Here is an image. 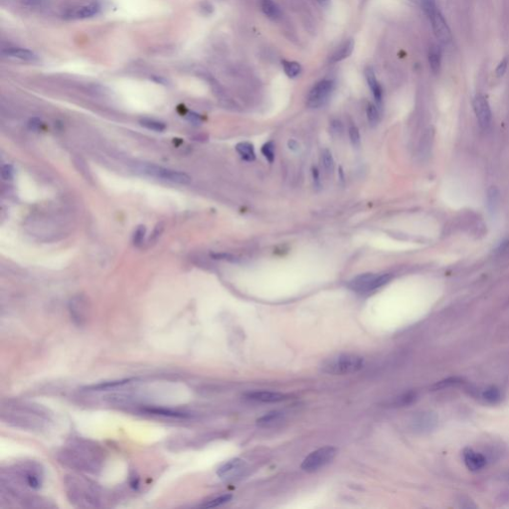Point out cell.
Listing matches in <instances>:
<instances>
[{
  "instance_id": "bcb514c9",
  "label": "cell",
  "mask_w": 509,
  "mask_h": 509,
  "mask_svg": "<svg viewBox=\"0 0 509 509\" xmlns=\"http://www.w3.org/2000/svg\"><path fill=\"white\" fill-rule=\"evenodd\" d=\"M29 127L31 129H34V130H38L41 128L42 127V123L38 120V119H32L30 122H29Z\"/></svg>"
},
{
  "instance_id": "5bb4252c",
  "label": "cell",
  "mask_w": 509,
  "mask_h": 509,
  "mask_svg": "<svg viewBox=\"0 0 509 509\" xmlns=\"http://www.w3.org/2000/svg\"><path fill=\"white\" fill-rule=\"evenodd\" d=\"M245 397L249 400L263 402V403H277L289 399V396L278 392L271 391H253L245 394Z\"/></svg>"
},
{
  "instance_id": "cb8c5ba5",
  "label": "cell",
  "mask_w": 509,
  "mask_h": 509,
  "mask_svg": "<svg viewBox=\"0 0 509 509\" xmlns=\"http://www.w3.org/2000/svg\"><path fill=\"white\" fill-rule=\"evenodd\" d=\"M261 7L264 14L272 20H277L281 16L279 7L273 1V0H262Z\"/></svg>"
},
{
  "instance_id": "ee69618b",
  "label": "cell",
  "mask_w": 509,
  "mask_h": 509,
  "mask_svg": "<svg viewBox=\"0 0 509 509\" xmlns=\"http://www.w3.org/2000/svg\"><path fill=\"white\" fill-rule=\"evenodd\" d=\"M507 65H508V58H504L503 60L500 61V63L498 64L497 68H496V75L498 77H502L505 72H506V69H507Z\"/></svg>"
},
{
  "instance_id": "277c9868",
  "label": "cell",
  "mask_w": 509,
  "mask_h": 509,
  "mask_svg": "<svg viewBox=\"0 0 509 509\" xmlns=\"http://www.w3.org/2000/svg\"><path fill=\"white\" fill-rule=\"evenodd\" d=\"M364 359L355 354H340L326 359L321 364V371L331 375H346L362 369Z\"/></svg>"
},
{
  "instance_id": "7a4b0ae2",
  "label": "cell",
  "mask_w": 509,
  "mask_h": 509,
  "mask_svg": "<svg viewBox=\"0 0 509 509\" xmlns=\"http://www.w3.org/2000/svg\"><path fill=\"white\" fill-rule=\"evenodd\" d=\"M61 456V463L79 470L95 473L101 467L99 448L88 443L73 444L63 450Z\"/></svg>"
},
{
  "instance_id": "52a82bcc",
  "label": "cell",
  "mask_w": 509,
  "mask_h": 509,
  "mask_svg": "<svg viewBox=\"0 0 509 509\" xmlns=\"http://www.w3.org/2000/svg\"><path fill=\"white\" fill-rule=\"evenodd\" d=\"M337 454L334 446H323L310 454L301 464V468L307 472H315L331 463Z\"/></svg>"
},
{
  "instance_id": "8d00e7d4",
  "label": "cell",
  "mask_w": 509,
  "mask_h": 509,
  "mask_svg": "<svg viewBox=\"0 0 509 509\" xmlns=\"http://www.w3.org/2000/svg\"><path fill=\"white\" fill-rule=\"evenodd\" d=\"M262 153L263 155L267 158V160L272 163L274 162L275 160V154H276V150H275V144L273 143V141H269V143L265 144L262 148Z\"/></svg>"
},
{
  "instance_id": "836d02e7",
  "label": "cell",
  "mask_w": 509,
  "mask_h": 509,
  "mask_svg": "<svg viewBox=\"0 0 509 509\" xmlns=\"http://www.w3.org/2000/svg\"><path fill=\"white\" fill-rule=\"evenodd\" d=\"M462 381H463V379H461L459 377H450V378H447V379H445V380H442V381L436 383L433 386V389L434 390L445 389V388H447V387H451V386L461 384Z\"/></svg>"
},
{
  "instance_id": "484cf974",
  "label": "cell",
  "mask_w": 509,
  "mask_h": 509,
  "mask_svg": "<svg viewBox=\"0 0 509 509\" xmlns=\"http://www.w3.org/2000/svg\"><path fill=\"white\" fill-rule=\"evenodd\" d=\"M236 150L240 154V156L246 161H254V158H256L254 146L250 143H247V141L238 144L236 146Z\"/></svg>"
},
{
  "instance_id": "4dcf8cb0",
  "label": "cell",
  "mask_w": 509,
  "mask_h": 509,
  "mask_svg": "<svg viewBox=\"0 0 509 509\" xmlns=\"http://www.w3.org/2000/svg\"><path fill=\"white\" fill-rule=\"evenodd\" d=\"M321 161H322V165L325 169V171L330 173L334 170V166H335V163H334V159H333V156H332V153L328 150V149H324L321 153Z\"/></svg>"
},
{
  "instance_id": "f6af8a7d",
  "label": "cell",
  "mask_w": 509,
  "mask_h": 509,
  "mask_svg": "<svg viewBox=\"0 0 509 509\" xmlns=\"http://www.w3.org/2000/svg\"><path fill=\"white\" fill-rule=\"evenodd\" d=\"M129 485H130L131 488H133V489H137L139 488V478L137 475H135V473L130 475Z\"/></svg>"
},
{
  "instance_id": "603a6c76",
  "label": "cell",
  "mask_w": 509,
  "mask_h": 509,
  "mask_svg": "<svg viewBox=\"0 0 509 509\" xmlns=\"http://www.w3.org/2000/svg\"><path fill=\"white\" fill-rule=\"evenodd\" d=\"M429 63L434 73H439L442 65V50L439 46L433 45L429 50Z\"/></svg>"
},
{
  "instance_id": "7402d4cb",
  "label": "cell",
  "mask_w": 509,
  "mask_h": 509,
  "mask_svg": "<svg viewBox=\"0 0 509 509\" xmlns=\"http://www.w3.org/2000/svg\"><path fill=\"white\" fill-rule=\"evenodd\" d=\"M282 420H284V413H281L279 411H272V412H269L268 414L262 416L261 418H259L257 420V424L258 426L260 427H273L275 425H276V424L282 422Z\"/></svg>"
},
{
  "instance_id": "74e56055",
  "label": "cell",
  "mask_w": 509,
  "mask_h": 509,
  "mask_svg": "<svg viewBox=\"0 0 509 509\" xmlns=\"http://www.w3.org/2000/svg\"><path fill=\"white\" fill-rule=\"evenodd\" d=\"M349 138L354 148H358L360 146V143H361L360 132H359L358 127L354 125L350 126V127H349Z\"/></svg>"
},
{
  "instance_id": "6da1fadb",
  "label": "cell",
  "mask_w": 509,
  "mask_h": 509,
  "mask_svg": "<svg viewBox=\"0 0 509 509\" xmlns=\"http://www.w3.org/2000/svg\"><path fill=\"white\" fill-rule=\"evenodd\" d=\"M2 420L16 428L40 432L48 428L51 415L48 410L40 406L9 402L2 407Z\"/></svg>"
},
{
  "instance_id": "7bdbcfd3",
  "label": "cell",
  "mask_w": 509,
  "mask_h": 509,
  "mask_svg": "<svg viewBox=\"0 0 509 509\" xmlns=\"http://www.w3.org/2000/svg\"><path fill=\"white\" fill-rule=\"evenodd\" d=\"M163 229H164V225L162 223H158L156 225V227L153 231V233L151 234V237H150V241L151 242H156L157 239L160 237V235L162 234L163 232Z\"/></svg>"
},
{
  "instance_id": "c3c4849f",
  "label": "cell",
  "mask_w": 509,
  "mask_h": 509,
  "mask_svg": "<svg viewBox=\"0 0 509 509\" xmlns=\"http://www.w3.org/2000/svg\"><path fill=\"white\" fill-rule=\"evenodd\" d=\"M289 147H290V148H291V149H293V150H297V148H298V144L297 143V141H296V140H294V139H291V140L289 141Z\"/></svg>"
},
{
  "instance_id": "e575fe53",
  "label": "cell",
  "mask_w": 509,
  "mask_h": 509,
  "mask_svg": "<svg viewBox=\"0 0 509 509\" xmlns=\"http://www.w3.org/2000/svg\"><path fill=\"white\" fill-rule=\"evenodd\" d=\"M146 233H147V229H146L145 226H143V225L138 226V227L135 230V232H134V234H133V237H132V243H133V245L135 247H140L141 245L144 244Z\"/></svg>"
},
{
  "instance_id": "681fc988",
  "label": "cell",
  "mask_w": 509,
  "mask_h": 509,
  "mask_svg": "<svg viewBox=\"0 0 509 509\" xmlns=\"http://www.w3.org/2000/svg\"><path fill=\"white\" fill-rule=\"evenodd\" d=\"M189 120L192 121V122H194V123L200 122V118H199V116H198V115H195V114H191V115L189 116Z\"/></svg>"
},
{
  "instance_id": "f546056e",
  "label": "cell",
  "mask_w": 509,
  "mask_h": 509,
  "mask_svg": "<svg viewBox=\"0 0 509 509\" xmlns=\"http://www.w3.org/2000/svg\"><path fill=\"white\" fill-rule=\"evenodd\" d=\"M409 1L420 6L423 11L426 13V15L438 7L436 4V0H409Z\"/></svg>"
},
{
  "instance_id": "d6a6232c",
  "label": "cell",
  "mask_w": 509,
  "mask_h": 509,
  "mask_svg": "<svg viewBox=\"0 0 509 509\" xmlns=\"http://www.w3.org/2000/svg\"><path fill=\"white\" fill-rule=\"evenodd\" d=\"M366 114H367V119H368L369 125L371 127H375L379 122V112H378L376 106L369 105L368 106H367Z\"/></svg>"
},
{
  "instance_id": "44dd1931",
  "label": "cell",
  "mask_w": 509,
  "mask_h": 509,
  "mask_svg": "<svg viewBox=\"0 0 509 509\" xmlns=\"http://www.w3.org/2000/svg\"><path fill=\"white\" fill-rule=\"evenodd\" d=\"M434 141V129L432 127H429L424 135L421 138L420 146H419V155L421 157L429 156L430 151L432 149Z\"/></svg>"
},
{
  "instance_id": "9c48e42d",
  "label": "cell",
  "mask_w": 509,
  "mask_h": 509,
  "mask_svg": "<svg viewBox=\"0 0 509 509\" xmlns=\"http://www.w3.org/2000/svg\"><path fill=\"white\" fill-rule=\"evenodd\" d=\"M16 472L21 476L24 484L31 489H39L43 484V472L39 465L35 463H28L21 466Z\"/></svg>"
},
{
  "instance_id": "7c38bea8",
  "label": "cell",
  "mask_w": 509,
  "mask_h": 509,
  "mask_svg": "<svg viewBox=\"0 0 509 509\" xmlns=\"http://www.w3.org/2000/svg\"><path fill=\"white\" fill-rule=\"evenodd\" d=\"M246 469V463L241 459H232L223 464L217 470L218 476L224 482H231L241 476Z\"/></svg>"
},
{
  "instance_id": "4fadbf2b",
  "label": "cell",
  "mask_w": 509,
  "mask_h": 509,
  "mask_svg": "<svg viewBox=\"0 0 509 509\" xmlns=\"http://www.w3.org/2000/svg\"><path fill=\"white\" fill-rule=\"evenodd\" d=\"M472 105L479 126L488 128L491 123V109L487 98L483 95H476Z\"/></svg>"
},
{
  "instance_id": "4316f807",
  "label": "cell",
  "mask_w": 509,
  "mask_h": 509,
  "mask_svg": "<svg viewBox=\"0 0 509 509\" xmlns=\"http://www.w3.org/2000/svg\"><path fill=\"white\" fill-rule=\"evenodd\" d=\"M488 208L490 213L496 211L499 203V190L495 186H491L488 190Z\"/></svg>"
},
{
  "instance_id": "8992f818",
  "label": "cell",
  "mask_w": 509,
  "mask_h": 509,
  "mask_svg": "<svg viewBox=\"0 0 509 509\" xmlns=\"http://www.w3.org/2000/svg\"><path fill=\"white\" fill-rule=\"evenodd\" d=\"M391 278L392 276L390 274H363L350 280L348 287L357 294L366 295L387 285Z\"/></svg>"
},
{
  "instance_id": "ffe728a7",
  "label": "cell",
  "mask_w": 509,
  "mask_h": 509,
  "mask_svg": "<svg viewBox=\"0 0 509 509\" xmlns=\"http://www.w3.org/2000/svg\"><path fill=\"white\" fill-rule=\"evenodd\" d=\"M353 49H354V42H353V40H348V41L344 42L340 47H339L332 54V56L329 59V62L331 64H334V63L340 62V61L348 58L349 56L352 54Z\"/></svg>"
},
{
  "instance_id": "7dc6e473",
  "label": "cell",
  "mask_w": 509,
  "mask_h": 509,
  "mask_svg": "<svg viewBox=\"0 0 509 509\" xmlns=\"http://www.w3.org/2000/svg\"><path fill=\"white\" fill-rule=\"evenodd\" d=\"M313 176H314V180H315L316 184L318 185L319 184V173L316 167L313 168Z\"/></svg>"
},
{
  "instance_id": "f1b7e54d",
  "label": "cell",
  "mask_w": 509,
  "mask_h": 509,
  "mask_svg": "<svg viewBox=\"0 0 509 509\" xmlns=\"http://www.w3.org/2000/svg\"><path fill=\"white\" fill-rule=\"evenodd\" d=\"M282 67H284V71L287 76L292 79L297 78L301 72V67L297 62L282 61Z\"/></svg>"
},
{
  "instance_id": "d590c367",
  "label": "cell",
  "mask_w": 509,
  "mask_h": 509,
  "mask_svg": "<svg viewBox=\"0 0 509 509\" xmlns=\"http://www.w3.org/2000/svg\"><path fill=\"white\" fill-rule=\"evenodd\" d=\"M232 499V495L231 494H224V495H221L215 499H212L208 502H206L205 504L202 505V507L204 508H212V507H217V506H220V505H223L225 503L229 502L230 500Z\"/></svg>"
},
{
  "instance_id": "5b68a950",
  "label": "cell",
  "mask_w": 509,
  "mask_h": 509,
  "mask_svg": "<svg viewBox=\"0 0 509 509\" xmlns=\"http://www.w3.org/2000/svg\"><path fill=\"white\" fill-rule=\"evenodd\" d=\"M134 170L136 172L143 173L151 177H155L158 179L177 184H187L191 180V177L185 172L173 170V169L165 168L151 163L136 164L134 166Z\"/></svg>"
},
{
  "instance_id": "d4e9b609",
  "label": "cell",
  "mask_w": 509,
  "mask_h": 509,
  "mask_svg": "<svg viewBox=\"0 0 509 509\" xmlns=\"http://www.w3.org/2000/svg\"><path fill=\"white\" fill-rule=\"evenodd\" d=\"M143 411L148 413V414H150V415L152 414V415L163 416V417H168V418H181V419L188 418V415L185 414V413L173 411V410H170V409H165V408H156V407H154V408H145Z\"/></svg>"
},
{
  "instance_id": "83f0119b",
  "label": "cell",
  "mask_w": 509,
  "mask_h": 509,
  "mask_svg": "<svg viewBox=\"0 0 509 509\" xmlns=\"http://www.w3.org/2000/svg\"><path fill=\"white\" fill-rule=\"evenodd\" d=\"M482 397L488 403L496 404V403H498L500 401L501 395H500L499 390L496 387L491 386V387H488V388L485 389V391L482 393Z\"/></svg>"
},
{
  "instance_id": "ba28073f",
  "label": "cell",
  "mask_w": 509,
  "mask_h": 509,
  "mask_svg": "<svg viewBox=\"0 0 509 509\" xmlns=\"http://www.w3.org/2000/svg\"><path fill=\"white\" fill-rule=\"evenodd\" d=\"M334 90V82L331 80H321L317 83L307 95L306 105L312 108L323 106L330 98Z\"/></svg>"
},
{
  "instance_id": "9a60e30c",
  "label": "cell",
  "mask_w": 509,
  "mask_h": 509,
  "mask_svg": "<svg viewBox=\"0 0 509 509\" xmlns=\"http://www.w3.org/2000/svg\"><path fill=\"white\" fill-rule=\"evenodd\" d=\"M438 425V417L431 412L420 413L413 420V428L419 432H429Z\"/></svg>"
},
{
  "instance_id": "2e32d148",
  "label": "cell",
  "mask_w": 509,
  "mask_h": 509,
  "mask_svg": "<svg viewBox=\"0 0 509 509\" xmlns=\"http://www.w3.org/2000/svg\"><path fill=\"white\" fill-rule=\"evenodd\" d=\"M2 54L8 58L16 59L23 62H29V63H35L39 61L38 56L28 49H23L19 47H9L2 50Z\"/></svg>"
},
{
  "instance_id": "f907efd6",
  "label": "cell",
  "mask_w": 509,
  "mask_h": 509,
  "mask_svg": "<svg viewBox=\"0 0 509 509\" xmlns=\"http://www.w3.org/2000/svg\"><path fill=\"white\" fill-rule=\"evenodd\" d=\"M318 2L321 5V6H327L330 2V0H318Z\"/></svg>"
},
{
  "instance_id": "ac0fdd59",
  "label": "cell",
  "mask_w": 509,
  "mask_h": 509,
  "mask_svg": "<svg viewBox=\"0 0 509 509\" xmlns=\"http://www.w3.org/2000/svg\"><path fill=\"white\" fill-rule=\"evenodd\" d=\"M101 7L97 3H92L89 5H84L78 8H75L74 10L70 11L68 13V16L73 19H86L93 17L100 13Z\"/></svg>"
},
{
  "instance_id": "60d3db41",
  "label": "cell",
  "mask_w": 509,
  "mask_h": 509,
  "mask_svg": "<svg viewBox=\"0 0 509 509\" xmlns=\"http://www.w3.org/2000/svg\"><path fill=\"white\" fill-rule=\"evenodd\" d=\"M415 394L414 393H407L405 395H403L402 397L399 399L398 401V404L399 405H408V404H411L414 400H415Z\"/></svg>"
},
{
  "instance_id": "30bf717a",
  "label": "cell",
  "mask_w": 509,
  "mask_h": 509,
  "mask_svg": "<svg viewBox=\"0 0 509 509\" xmlns=\"http://www.w3.org/2000/svg\"><path fill=\"white\" fill-rule=\"evenodd\" d=\"M428 17L432 23V28L436 38L444 45L449 44L452 39L451 32L439 8H436L434 11H432Z\"/></svg>"
},
{
  "instance_id": "b9f144b4",
  "label": "cell",
  "mask_w": 509,
  "mask_h": 509,
  "mask_svg": "<svg viewBox=\"0 0 509 509\" xmlns=\"http://www.w3.org/2000/svg\"><path fill=\"white\" fill-rule=\"evenodd\" d=\"M16 1L26 6H39L44 4L47 0H16Z\"/></svg>"
},
{
  "instance_id": "ab89813d",
  "label": "cell",
  "mask_w": 509,
  "mask_h": 509,
  "mask_svg": "<svg viewBox=\"0 0 509 509\" xmlns=\"http://www.w3.org/2000/svg\"><path fill=\"white\" fill-rule=\"evenodd\" d=\"M14 174V169L11 165L6 164L1 169V176L4 180H11L13 178Z\"/></svg>"
},
{
  "instance_id": "f35d334b",
  "label": "cell",
  "mask_w": 509,
  "mask_h": 509,
  "mask_svg": "<svg viewBox=\"0 0 509 509\" xmlns=\"http://www.w3.org/2000/svg\"><path fill=\"white\" fill-rule=\"evenodd\" d=\"M129 380H125V381H116V382H109V383H106V384H99L97 386H92L90 388L92 389H97V390H103V389H107V388H114V387H117V386H121V385H124V384H127L128 383Z\"/></svg>"
},
{
  "instance_id": "1f68e13d",
  "label": "cell",
  "mask_w": 509,
  "mask_h": 509,
  "mask_svg": "<svg viewBox=\"0 0 509 509\" xmlns=\"http://www.w3.org/2000/svg\"><path fill=\"white\" fill-rule=\"evenodd\" d=\"M140 124H141V126L146 127L147 128L151 129V130H155V131H163L166 128V126L164 125V123L158 122L156 120H151V119L141 120Z\"/></svg>"
},
{
  "instance_id": "d6986e66",
  "label": "cell",
  "mask_w": 509,
  "mask_h": 509,
  "mask_svg": "<svg viewBox=\"0 0 509 509\" xmlns=\"http://www.w3.org/2000/svg\"><path fill=\"white\" fill-rule=\"evenodd\" d=\"M365 78H366V81H367V84H368V86L374 96V99L375 101L378 103V104H381L382 102V89H381V86L380 84L378 83L377 81V78L375 76V73L374 71L372 70V68H367L365 70Z\"/></svg>"
},
{
  "instance_id": "3957f363",
  "label": "cell",
  "mask_w": 509,
  "mask_h": 509,
  "mask_svg": "<svg viewBox=\"0 0 509 509\" xmlns=\"http://www.w3.org/2000/svg\"><path fill=\"white\" fill-rule=\"evenodd\" d=\"M67 494L71 502L79 506L96 507L101 501V492L95 485L77 476H69L66 479Z\"/></svg>"
},
{
  "instance_id": "e0dca14e",
  "label": "cell",
  "mask_w": 509,
  "mask_h": 509,
  "mask_svg": "<svg viewBox=\"0 0 509 509\" xmlns=\"http://www.w3.org/2000/svg\"><path fill=\"white\" fill-rule=\"evenodd\" d=\"M465 464L471 471H477L484 468L487 465V459L479 452L474 451L471 448H466L464 450Z\"/></svg>"
},
{
  "instance_id": "8fae6325",
  "label": "cell",
  "mask_w": 509,
  "mask_h": 509,
  "mask_svg": "<svg viewBox=\"0 0 509 509\" xmlns=\"http://www.w3.org/2000/svg\"><path fill=\"white\" fill-rule=\"evenodd\" d=\"M69 312L77 325H84L87 322L90 313V304L87 297L82 295L74 297L69 302Z\"/></svg>"
}]
</instances>
